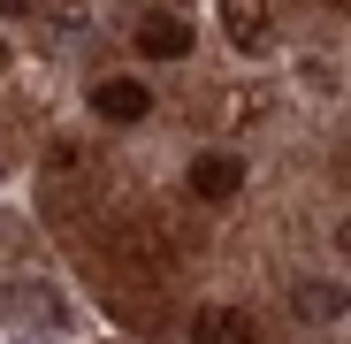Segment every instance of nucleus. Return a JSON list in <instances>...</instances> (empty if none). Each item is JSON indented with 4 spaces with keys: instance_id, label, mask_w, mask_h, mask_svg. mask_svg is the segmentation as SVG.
<instances>
[{
    "instance_id": "nucleus-5",
    "label": "nucleus",
    "mask_w": 351,
    "mask_h": 344,
    "mask_svg": "<svg viewBox=\"0 0 351 344\" xmlns=\"http://www.w3.org/2000/svg\"><path fill=\"white\" fill-rule=\"evenodd\" d=\"M191 344H252V321H245L237 306H206V314L191 321Z\"/></svg>"
},
{
    "instance_id": "nucleus-4",
    "label": "nucleus",
    "mask_w": 351,
    "mask_h": 344,
    "mask_svg": "<svg viewBox=\"0 0 351 344\" xmlns=\"http://www.w3.org/2000/svg\"><path fill=\"white\" fill-rule=\"evenodd\" d=\"M221 23L245 54H267V0H221Z\"/></svg>"
},
{
    "instance_id": "nucleus-8",
    "label": "nucleus",
    "mask_w": 351,
    "mask_h": 344,
    "mask_svg": "<svg viewBox=\"0 0 351 344\" xmlns=\"http://www.w3.org/2000/svg\"><path fill=\"white\" fill-rule=\"evenodd\" d=\"M0 69H8V46H0Z\"/></svg>"
},
{
    "instance_id": "nucleus-7",
    "label": "nucleus",
    "mask_w": 351,
    "mask_h": 344,
    "mask_svg": "<svg viewBox=\"0 0 351 344\" xmlns=\"http://www.w3.org/2000/svg\"><path fill=\"white\" fill-rule=\"evenodd\" d=\"M0 8H8V16H16V8H31V0H0Z\"/></svg>"
},
{
    "instance_id": "nucleus-6",
    "label": "nucleus",
    "mask_w": 351,
    "mask_h": 344,
    "mask_svg": "<svg viewBox=\"0 0 351 344\" xmlns=\"http://www.w3.org/2000/svg\"><path fill=\"white\" fill-rule=\"evenodd\" d=\"M290 306H298L306 321H336V314H343V291H336V283H298Z\"/></svg>"
},
{
    "instance_id": "nucleus-2",
    "label": "nucleus",
    "mask_w": 351,
    "mask_h": 344,
    "mask_svg": "<svg viewBox=\"0 0 351 344\" xmlns=\"http://www.w3.org/2000/svg\"><path fill=\"white\" fill-rule=\"evenodd\" d=\"M191 192H199V199L245 192V161H237V153H199V161H191Z\"/></svg>"
},
{
    "instance_id": "nucleus-1",
    "label": "nucleus",
    "mask_w": 351,
    "mask_h": 344,
    "mask_svg": "<svg viewBox=\"0 0 351 344\" xmlns=\"http://www.w3.org/2000/svg\"><path fill=\"white\" fill-rule=\"evenodd\" d=\"M92 107L107 115V123H145V115H153V92H145L138 77H107V84H92Z\"/></svg>"
},
{
    "instance_id": "nucleus-3",
    "label": "nucleus",
    "mask_w": 351,
    "mask_h": 344,
    "mask_svg": "<svg viewBox=\"0 0 351 344\" xmlns=\"http://www.w3.org/2000/svg\"><path fill=\"white\" fill-rule=\"evenodd\" d=\"M138 54H145V62H184V54H191V23L184 16H145Z\"/></svg>"
}]
</instances>
